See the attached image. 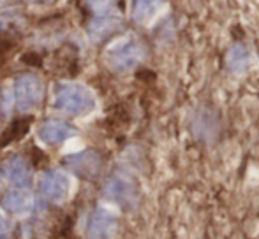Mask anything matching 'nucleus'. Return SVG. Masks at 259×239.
Returning a JSON list of instances; mask_svg holds the SVG:
<instances>
[{"label": "nucleus", "instance_id": "f257e3e1", "mask_svg": "<svg viewBox=\"0 0 259 239\" xmlns=\"http://www.w3.org/2000/svg\"><path fill=\"white\" fill-rule=\"evenodd\" d=\"M96 106L94 95L81 85H64L57 92V107L69 114L90 113Z\"/></svg>", "mask_w": 259, "mask_h": 239}, {"label": "nucleus", "instance_id": "f03ea898", "mask_svg": "<svg viewBox=\"0 0 259 239\" xmlns=\"http://www.w3.org/2000/svg\"><path fill=\"white\" fill-rule=\"evenodd\" d=\"M42 97H45V86L37 76L25 74L16 79L14 99H16V106L21 111L35 109L42 102Z\"/></svg>", "mask_w": 259, "mask_h": 239}, {"label": "nucleus", "instance_id": "7ed1b4c3", "mask_svg": "<svg viewBox=\"0 0 259 239\" xmlns=\"http://www.w3.org/2000/svg\"><path fill=\"white\" fill-rule=\"evenodd\" d=\"M106 197L122 208H134L138 202V187L131 178L115 176L106 185Z\"/></svg>", "mask_w": 259, "mask_h": 239}, {"label": "nucleus", "instance_id": "20e7f679", "mask_svg": "<svg viewBox=\"0 0 259 239\" xmlns=\"http://www.w3.org/2000/svg\"><path fill=\"white\" fill-rule=\"evenodd\" d=\"M41 192L48 201L62 202L71 192V180L60 171H50L41 180Z\"/></svg>", "mask_w": 259, "mask_h": 239}, {"label": "nucleus", "instance_id": "39448f33", "mask_svg": "<svg viewBox=\"0 0 259 239\" xmlns=\"http://www.w3.org/2000/svg\"><path fill=\"white\" fill-rule=\"evenodd\" d=\"M116 232V218L108 211H96L89 222L90 239H111Z\"/></svg>", "mask_w": 259, "mask_h": 239}, {"label": "nucleus", "instance_id": "423d86ee", "mask_svg": "<svg viewBox=\"0 0 259 239\" xmlns=\"http://www.w3.org/2000/svg\"><path fill=\"white\" fill-rule=\"evenodd\" d=\"M72 134H74V129H72L69 123L60 122V119H50V122L42 123L41 130H39L41 139L48 144L64 143V141H67Z\"/></svg>", "mask_w": 259, "mask_h": 239}, {"label": "nucleus", "instance_id": "0eeeda50", "mask_svg": "<svg viewBox=\"0 0 259 239\" xmlns=\"http://www.w3.org/2000/svg\"><path fill=\"white\" fill-rule=\"evenodd\" d=\"M4 172H6L7 180L16 187H25L30 181V167H28V162L23 157H16V155L11 157L4 164Z\"/></svg>", "mask_w": 259, "mask_h": 239}, {"label": "nucleus", "instance_id": "6e6552de", "mask_svg": "<svg viewBox=\"0 0 259 239\" xmlns=\"http://www.w3.org/2000/svg\"><path fill=\"white\" fill-rule=\"evenodd\" d=\"M2 206L7 209L9 213L14 215H21V213L30 211L32 208V197L28 192L23 190H13L2 199Z\"/></svg>", "mask_w": 259, "mask_h": 239}, {"label": "nucleus", "instance_id": "1a4fd4ad", "mask_svg": "<svg viewBox=\"0 0 259 239\" xmlns=\"http://www.w3.org/2000/svg\"><path fill=\"white\" fill-rule=\"evenodd\" d=\"M32 123V116H23L16 118L2 134H0V148L7 146V144L14 143V141H20L21 137H25V134L28 132Z\"/></svg>", "mask_w": 259, "mask_h": 239}, {"label": "nucleus", "instance_id": "9d476101", "mask_svg": "<svg viewBox=\"0 0 259 239\" xmlns=\"http://www.w3.org/2000/svg\"><path fill=\"white\" fill-rule=\"evenodd\" d=\"M72 167L76 169V172H79L81 176H94L97 171H99V160L94 153H83V155H78L71 160Z\"/></svg>", "mask_w": 259, "mask_h": 239}, {"label": "nucleus", "instance_id": "9b49d317", "mask_svg": "<svg viewBox=\"0 0 259 239\" xmlns=\"http://www.w3.org/2000/svg\"><path fill=\"white\" fill-rule=\"evenodd\" d=\"M166 0H134V18L138 21H148L154 18Z\"/></svg>", "mask_w": 259, "mask_h": 239}, {"label": "nucleus", "instance_id": "f8f14e48", "mask_svg": "<svg viewBox=\"0 0 259 239\" xmlns=\"http://www.w3.org/2000/svg\"><path fill=\"white\" fill-rule=\"evenodd\" d=\"M140 49H138V46H125V48H122L120 51H116L115 58V65L118 69H129L133 67V65L138 64V60H140Z\"/></svg>", "mask_w": 259, "mask_h": 239}, {"label": "nucleus", "instance_id": "ddd939ff", "mask_svg": "<svg viewBox=\"0 0 259 239\" xmlns=\"http://www.w3.org/2000/svg\"><path fill=\"white\" fill-rule=\"evenodd\" d=\"M229 67H231L233 72H243L247 67H249V55L243 48H235L231 53H229Z\"/></svg>", "mask_w": 259, "mask_h": 239}, {"label": "nucleus", "instance_id": "4468645a", "mask_svg": "<svg viewBox=\"0 0 259 239\" xmlns=\"http://www.w3.org/2000/svg\"><path fill=\"white\" fill-rule=\"evenodd\" d=\"M16 48V41H13L11 37H2L0 39V65L6 64V60L9 58V55Z\"/></svg>", "mask_w": 259, "mask_h": 239}, {"label": "nucleus", "instance_id": "2eb2a0df", "mask_svg": "<svg viewBox=\"0 0 259 239\" xmlns=\"http://www.w3.org/2000/svg\"><path fill=\"white\" fill-rule=\"evenodd\" d=\"M30 162L35 167H42L45 164H48V157H46L45 151H41L39 148H32L30 150Z\"/></svg>", "mask_w": 259, "mask_h": 239}, {"label": "nucleus", "instance_id": "dca6fc26", "mask_svg": "<svg viewBox=\"0 0 259 239\" xmlns=\"http://www.w3.org/2000/svg\"><path fill=\"white\" fill-rule=\"evenodd\" d=\"M21 60H23V64L30 65V67H41L42 65V58L41 55H37V53H25L23 56H21Z\"/></svg>", "mask_w": 259, "mask_h": 239}, {"label": "nucleus", "instance_id": "f3484780", "mask_svg": "<svg viewBox=\"0 0 259 239\" xmlns=\"http://www.w3.org/2000/svg\"><path fill=\"white\" fill-rule=\"evenodd\" d=\"M6 232H7V222H6V218L0 215V237H2Z\"/></svg>", "mask_w": 259, "mask_h": 239}]
</instances>
